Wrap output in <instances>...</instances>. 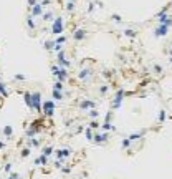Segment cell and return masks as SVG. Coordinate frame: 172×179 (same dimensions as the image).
<instances>
[{
  "label": "cell",
  "mask_w": 172,
  "mask_h": 179,
  "mask_svg": "<svg viewBox=\"0 0 172 179\" xmlns=\"http://www.w3.org/2000/svg\"><path fill=\"white\" fill-rule=\"evenodd\" d=\"M106 141H109V134L108 133H94V138H93L94 144H106Z\"/></svg>",
  "instance_id": "5b68a950"
},
{
  "label": "cell",
  "mask_w": 172,
  "mask_h": 179,
  "mask_svg": "<svg viewBox=\"0 0 172 179\" xmlns=\"http://www.w3.org/2000/svg\"><path fill=\"white\" fill-rule=\"evenodd\" d=\"M144 134H146V129H142V131H136V133H131L127 138L131 139V141H142V139H144Z\"/></svg>",
  "instance_id": "4fadbf2b"
},
{
  "label": "cell",
  "mask_w": 172,
  "mask_h": 179,
  "mask_svg": "<svg viewBox=\"0 0 172 179\" xmlns=\"http://www.w3.org/2000/svg\"><path fill=\"white\" fill-rule=\"evenodd\" d=\"M5 148V143H2V141H0V149H3Z\"/></svg>",
  "instance_id": "ee69618b"
},
{
  "label": "cell",
  "mask_w": 172,
  "mask_h": 179,
  "mask_svg": "<svg viewBox=\"0 0 172 179\" xmlns=\"http://www.w3.org/2000/svg\"><path fill=\"white\" fill-rule=\"evenodd\" d=\"M94 7H96L94 5V2H89V4H88V10L86 12H88V13H93V12H94Z\"/></svg>",
  "instance_id": "f35d334b"
},
{
  "label": "cell",
  "mask_w": 172,
  "mask_h": 179,
  "mask_svg": "<svg viewBox=\"0 0 172 179\" xmlns=\"http://www.w3.org/2000/svg\"><path fill=\"white\" fill-rule=\"evenodd\" d=\"M80 108H81V110L89 111V110H94V108H96V103L91 101V100H83V101L80 103Z\"/></svg>",
  "instance_id": "7c38bea8"
},
{
  "label": "cell",
  "mask_w": 172,
  "mask_h": 179,
  "mask_svg": "<svg viewBox=\"0 0 172 179\" xmlns=\"http://www.w3.org/2000/svg\"><path fill=\"white\" fill-rule=\"evenodd\" d=\"M111 20H114V23H122V17L119 15V13H113Z\"/></svg>",
  "instance_id": "f546056e"
},
{
  "label": "cell",
  "mask_w": 172,
  "mask_h": 179,
  "mask_svg": "<svg viewBox=\"0 0 172 179\" xmlns=\"http://www.w3.org/2000/svg\"><path fill=\"white\" fill-rule=\"evenodd\" d=\"M89 128H91V129H98V128H101V124L98 123L96 119H91V121H89Z\"/></svg>",
  "instance_id": "d6a6232c"
},
{
  "label": "cell",
  "mask_w": 172,
  "mask_h": 179,
  "mask_svg": "<svg viewBox=\"0 0 172 179\" xmlns=\"http://www.w3.org/2000/svg\"><path fill=\"white\" fill-rule=\"evenodd\" d=\"M50 30H51V33L56 35V37L63 33V30H65V20H63V17H56L55 20L51 22Z\"/></svg>",
  "instance_id": "7a4b0ae2"
},
{
  "label": "cell",
  "mask_w": 172,
  "mask_h": 179,
  "mask_svg": "<svg viewBox=\"0 0 172 179\" xmlns=\"http://www.w3.org/2000/svg\"><path fill=\"white\" fill-rule=\"evenodd\" d=\"M2 133L5 134V136H12V134H13V129H12V126H5V128L2 129Z\"/></svg>",
  "instance_id": "4dcf8cb0"
},
{
  "label": "cell",
  "mask_w": 172,
  "mask_h": 179,
  "mask_svg": "<svg viewBox=\"0 0 172 179\" xmlns=\"http://www.w3.org/2000/svg\"><path fill=\"white\" fill-rule=\"evenodd\" d=\"M40 4H41L43 7H48V5L51 4V0H40Z\"/></svg>",
  "instance_id": "b9f144b4"
},
{
  "label": "cell",
  "mask_w": 172,
  "mask_h": 179,
  "mask_svg": "<svg viewBox=\"0 0 172 179\" xmlns=\"http://www.w3.org/2000/svg\"><path fill=\"white\" fill-rule=\"evenodd\" d=\"M30 151H31V149H30V146H27V148H23V149L20 151V156H22L23 159H25V158H28V156H30Z\"/></svg>",
  "instance_id": "d4e9b609"
},
{
  "label": "cell",
  "mask_w": 172,
  "mask_h": 179,
  "mask_svg": "<svg viewBox=\"0 0 172 179\" xmlns=\"http://www.w3.org/2000/svg\"><path fill=\"white\" fill-rule=\"evenodd\" d=\"M111 118H113V110H109V111L106 113V116H104V121H106V123H111Z\"/></svg>",
  "instance_id": "8d00e7d4"
},
{
  "label": "cell",
  "mask_w": 172,
  "mask_h": 179,
  "mask_svg": "<svg viewBox=\"0 0 172 179\" xmlns=\"http://www.w3.org/2000/svg\"><path fill=\"white\" fill-rule=\"evenodd\" d=\"M28 13H30L33 18H36V17H41L43 13H45V7L41 5L40 2H38V4H36V5L31 8V10H28Z\"/></svg>",
  "instance_id": "8992f818"
},
{
  "label": "cell",
  "mask_w": 172,
  "mask_h": 179,
  "mask_svg": "<svg viewBox=\"0 0 172 179\" xmlns=\"http://www.w3.org/2000/svg\"><path fill=\"white\" fill-rule=\"evenodd\" d=\"M53 153H55V148H53V146H50V144L43 148V154H45V156H51Z\"/></svg>",
  "instance_id": "603a6c76"
},
{
  "label": "cell",
  "mask_w": 172,
  "mask_h": 179,
  "mask_svg": "<svg viewBox=\"0 0 172 179\" xmlns=\"http://www.w3.org/2000/svg\"><path fill=\"white\" fill-rule=\"evenodd\" d=\"M108 91H109V86H108V85H103V86H99V95H101V96H104Z\"/></svg>",
  "instance_id": "836d02e7"
},
{
  "label": "cell",
  "mask_w": 172,
  "mask_h": 179,
  "mask_svg": "<svg viewBox=\"0 0 172 179\" xmlns=\"http://www.w3.org/2000/svg\"><path fill=\"white\" fill-rule=\"evenodd\" d=\"M2 86H3V81H2V78H0V90H2Z\"/></svg>",
  "instance_id": "f6af8a7d"
},
{
  "label": "cell",
  "mask_w": 172,
  "mask_h": 179,
  "mask_svg": "<svg viewBox=\"0 0 172 179\" xmlns=\"http://www.w3.org/2000/svg\"><path fill=\"white\" fill-rule=\"evenodd\" d=\"M167 13H169V5H166L164 8H162V10L157 12V13H156V18H159V17H164V15H167Z\"/></svg>",
  "instance_id": "cb8c5ba5"
},
{
  "label": "cell",
  "mask_w": 172,
  "mask_h": 179,
  "mask_svg": "<svg viewBox=\"0 0 172 179\" xmlns=\"http://www.w3.org/2000/svg\"><path fill=\"white\" fill-rule=\"evenodd\" d=\"M166 111H164V110H161V111H159V123H164V121H166Z\"/></svg>",
  "instance_id": "e575fe53"
},
{
  "label": "cell",
  "mask_w": 172,
  "mask_h": 179,
  "mask_svg": "<svg viewBox=\"0 0 172 179\" xmlns=\"http://www.w3.org/2000/svg\"><path fill=\"white\" fill-rule=\"evenodd\" d=\"M51 96H53V100H55V101H63V100H65L63 91H56V90H53V91H51Z\"/></svg>",
  "instance_id": "e0dca14e"
},
{
  "label": "cell",
  "mask_w": 172,
  "mask_h": 179,
  "mask_svg": "<svg viewBox=\"0 0 172 179\" xmlns=\"http://www.w3.org/2000/svg\"><path fill=\"white\" fill-rule=\"evenodd\" d=\"M25 25H27V28H28V30L30 32H33L36 28V23H35V18H33V17L30 15V13H27V18H25Z\"/></svg>",
  "instance_id": "5bb4252c"
},
{
  "label": "cell",
  "mask_w": 172,
  "mask_h": 179,
  "mask_svg": "<svg viewBox=\"0 0 172 179\" xmlns=\"http://www.w3.org/2000/svg\"><path fill=\"white\" fill-rule=\"evenodd\" d=\"M56 18V15H55V10H53V8H48V10H45V13H43V15H41V20L45 22H48V23H51V22L55 20Z\"/></svg>",
  "instance_id": "30bf717a"
},
{
  "label": "cell",
  "mask_w": 172,
  "mask_h": 179,
  "mask_svg": "<svg viewBox=\"0 0 172 179\" xmlns=\"http://www.w3.org/2000/svg\"><path fill=\"white\" fill-rule=\"evenodd\" d=\"M66 41H68V37H65V35L55 37V43H58V45H65Z\"/></svg>",
  "instance_id": "44dd1931"
},
{
  "label": "cell",
  "mask_w": 172,
  "mask_h": 179,
  "mask_svg": "<svg viewBox=\"0 0 172 179\" xmlns=\"http://www.w3.org/2000/svg\"><path fill=\"white\" fill-rule=\"evenodd\" d=\"M55 78H56V81H61V83H65L66 80H68V70L66 68H61L55 73Z\"/></svg>",
  "instance_id": "9c48e42d"
},
{
  "label": "cell",
  "mask_w": 172,
  "mask_h": 179,
  "mask_svg": "<svg viewBox=\"0 0 172 179\" xmlns=\"http://www.w3.org/2000/svg\"><path fill=\"white\" fill-rule=\"evenodd\" d=\"M124 96H126V90H124V88L116 90L114 96H113V103H111V110H113V111H116V110H119V108H121Z\"/></svg>",
  "instance_id": "6da1fadb"
},
{
  "label": "cell",
  "mask_w": 172,
  "mask_h": 179,
  "mask_svg": "<svg viewBox=\"0 0 172 179\" xmlns=\"http://www.w3.org/2000/svg\"><path fill=\"white\" fill-rule=\"evenodd\" d=\"M101 131L103 133H109V131H116V126L113 123H106V121H103L101 123Z\"/></svg>",
  "instance_id": "9a60e30c"
},
{
  "label": "cell",
  "mask_w": 172,
  "mask_h": 179,
  "mask_svg": "<svg viewBox=\"0 0 172 179\" xmlns=\"http://www.w3.org/2000/svg\"><path fill=\"white\" fill-rule=\"evenodd\" d=\"M73 154V151H71L70 148H58L55 149V158L56 159H68Z\"/></svg>",
  "instance_id": "3957f363"
},
{
  "label": "cell",
  "mask_w": 172,
  "mask_h": 179,
  "mask_svg": "<svg viewBox=\"0 0 172 179\" xmlns=\"http://www.w3.org/2000/svg\"><path fill=\"white\" fill-rule=\"evenodd\" d=\"M55 45H56V43H55V38H53V40H46L45 41V48H46V50H53V48H55Z\"/></svg>",
  "instance_id": "4316f807"
},
{
  "label": "cell",
  "mask_w": 172,
  "mask_h": 179,
  "mask_svg": "<svg viewBox=\"0 0 172 179\" xmlns=\"http://www.w3.org/2000/svg\"><path fill=\"white\" fill-rule=\"evenodd\" d=\"M85 136L89 139V141H93V138H94V133H93V129H91V128H86V129H85Z\"/></svg>",
  "instance_id": "f1b7e54d"
},
{
  "label": "cell",
  "mask_w": 172,
  "mask_h": 179,
  "mask_svg": "<svg viewBox=\"0 0 172 179\" xmlns=\"http://www.w3.org/2000/svg\"><path fill=\"white\" fill-rule=\"evenodd\" d=\"M86 37H88V32H86L85 28H76V30L73 32V40H75V41L85 40Z\"/></svg>",
  "instance_id": "ba28073f"
},
{
  "label": "cell",
  "mask_w": 172,
  "mask_h": 179,
  "mask_svg": "<svg viewBox=\"0 0 172 179\" xmlns=\"http://www.w3.org/2000/svg\"><path fill=\"white\" fill-rule=\"evenodd\" d=\"M40 139L38 138H30L28 139V144H27V146H30V148H38V146H40Z\"/></svg>",
  "instance_id": "d6986e66"
},
{
  "label": "cell",
  "mask_w": 172,
  "mask_h": 179,
  "mask_svg": "<svg viewBox=\"0 0 172 179\" xmlns=\"http://www.w3.org/2000/svg\"><path fill=\"white\" fill-rule=\"evenodd\" d=\"M122 33H124V37H127V38H134V37L137 35V32L134 30V28H124Z\"/></svg>",
  "instance_id": "ac0fdd59"
},
{
  "label": "cell",
  "mask_w": 172,
  "mask_h": 179,
  "mask_svg": "<svg viewBox=\"0 0 172 179\" xmlns=\"http://www.w3.org/2000/svg\"><path fill=\"white\" fill-rule=\"evenodd\" d=\"M65 8H66V12H75V8H76L75 0H68V2H66V5H65Z\"/></svg>",
  "instance_id": "ffe728a7"
},
{
  "label": "cell",
  "mask_w": 172,
  "mask_h": 179,
  "mask_svg": "<svg viewBox=\"0 0 172 179\" xmlns=\"http://www.w3.org/2000/svg\"><path fill=\"white\" fill-rule=\"evenodd\" d=\"M152 70H154V73H157V75L162 73V67L159 65V63H154V65H152Z\"/></svg>",
  "instance_id": "1f68e13d"
},
{
  "label": "cell",
  "mask_w": 172,
  "mask_h": 179,
  "mask_svg": "<svg viewBox=\"0 0 172 179\" xmlns=\"http://www.w3.org/2000/svg\"><path fill=\"white\" fill-rule=\"evenodd\" d=\"M94 5L99 7V8H103V7H104V4H103V2H99V0H94Z\"/></svg>",
  "instance_id": "7bdbcfd3"
},
{
  "label": "cell",
  "mask_w": 172,
  "mask_h": 179,
  "mask_svg": "<svg viewBox=\"0 0 172 179\" xmlns=\"http://www.w3.org/2000/svg\"><path fill=\"white\" fill-rule=\"evenodd\" d=\"M12 168H13V166H12V163H7L5 166H3V171L10 174V173H12Z\"/></svg>",
  "instance_id": "ab89813d"
},
{
  "label": "cell",
  "mask_w": 172,
  "mask_h": 179,
  "mask_svg": "<svg viewBox=\"0 0 172 179\" xmlns=\"http://www.w3.org/2000/svg\"><path fill=\"white\" fill-rule=\"evenodd\" d=\"M131 143H132V141H131L129 138H124V139L121 141V148H122V149H129V148H131Z\"/></svg>",
  "instance_id": "7402d4cb"
},
{
  "label": "cell",
  "mask_w": 172,
  "mask_h": 179,
  "mask_svg": "<svg viewBox=\"0 0 172 179\" xmlns=\"http://www.w3.org/2000/svg\"><path fill=\"white\" fill-rule=\"evenodd\" d=\"M13 80H17V81H23V80H27V77L18 73V75H15V77H13Z\"/></svg>",
  "instance_id": "60d3db41"
},
{
  "label": "cell",
  "mask_w": 172,
  "mask_h": 179,
  "mask_svg": "<svg viewBox=\"0 0 172 179\" xmlns=\"http://www.w3.org/2000/svg\"><path fill=\"white\" fill-rule=\"evenodd\" d=\"M53 90H56V91H63V90H65V83L55 81V85H53Z\"/></svg>",
  "instance_id": "484cf974"
},
{
  "label": "cell",
  "mask_w": 172,
  "mask_h": 179,
  "mask_svg": "<svg viewBox=\"0 0 172 179\" xmlns=\"http://www.w3.org/2000/svg\"><path fill=\"white\" fill-rule=\"evenodd\" d=\"M91 75H93L91 68H83V70L80 72V75H78V78H80L81 81H88V80L91 78Z\"/></svg>",
  "instance_id": "8fae6325"
},
{
  "label": "cell",
  "mask_w": 172,
  "mask_h": 179,
  "mask_svg": "<svg viewBox=\"0 0 172 179\" xmlns=\"http://www.w3.org/2000/svg\"><path fill=\"white\" fill-rule=\"evenodd\" d=\"M35 163V166H46V163H48V156H45V154H40L38 158L33 161Z\"/></svg>",
  "instance_id": "2e32d148"
},
{
  "label": "cell",
  "mask_w": 172,
  "mask_h": 179,
  "mask_svg": "<svg viewBox=\"0 0 172 179\" xmlns=\"http://www.w3.org/2000/svg\"><path fill=\"white\" fill-rule=\"evenodd\" d=\"M41 108H43V113H45L46 116H53V114H55V108H56V105H55L53 101H43Z\"/></svg>",
  "instance_id": "277c9868"
},
{
  "label": "cell",
  "mask_w": 172,
  "mask_h": 179,
  "mask_svg": "<svg viewBox=\"0 0 172 179\" xmlns=\"http://www.w3.org/2000/svg\"><path fill=\"white\" fill-rule=\"evenodd\" d=\"M167 33H169V27H166V25H159V23L154 27V35H156L157 38H162V37H166Z\"/></svg>",
  "instance_id": "52a82bcc"
},
{
  "label": "cell",
  "mask_w": 172,
  "mask_h": 179,
  "mask_svg": "<svg viewBox=\"0 0 172 179\" xmlns=\"http://www.w3.org/2000/svg\"><path fill=\"white\" fill-rule=\"evenodd\" d=\"M38 4V0H27V5H28V10H31L33 7Z\"/></svg>",
  "instance_id": "d590c367"
},
{
  "label": "cell",
  "mask_w": 172,
  "mask_h": 179,
  "mask_svg": "<svg viewBox=\"0 0 172 179\" xmlns=\"http://www.w3.org/2000/svg\"><path fill=\"white\" fill-rule=\"evenodd\" d=\"M7 179H17V178H15V176H12V174H10V176H8V178H7Z\"/></svg>",
  "instance_id": "bcb514c9"
},
{
  "label": "cell",
  "mask_w": 172,
  "mask_h": 179,
  "mask_svg": "<svg viewBox=\"0 0 172 179\" xmlns=\"http://www.w3.org/2000/svg\"><path fill=\"white\" fill-rule=\"evenodd\" d=\"M88 116L91 118V119H98V118H99V113H98L96 108H94V110H89V111H88Z\"/></svg>",
  "instance_id": "83f0119b"
},
{
  "label": "cell",
  "mask_w": 172,
  "mask_h": 179,
  "mask_svg": "<svg viewBox=\"0 0 172 179\" xmlns=\"http://www.w3.org/2000/svg\"><path fill=\"white\" fill-rule=\"evenodd\" d=\"M60 171H61L63 174H70L71 171H73V169H71L70 166H63V168H60Z\"/></svg>",
  "instance_id": "74e56055"
},
{
  "label": "cell",
  "mask_w": 172,
  "mask_h": 179,
  "mask_svg": "<svg viewBox=\"0 0 172 179\" xmlns=\"http://www.w3.org/2000/svg\"><path fill=\"white\" fill-rule=\"evenodd\" d=\"M169 62H171V65H172V56H171V60H169Z\"/></svg>",
  "instance_id": "7dc6e473"
}]
</instances>
